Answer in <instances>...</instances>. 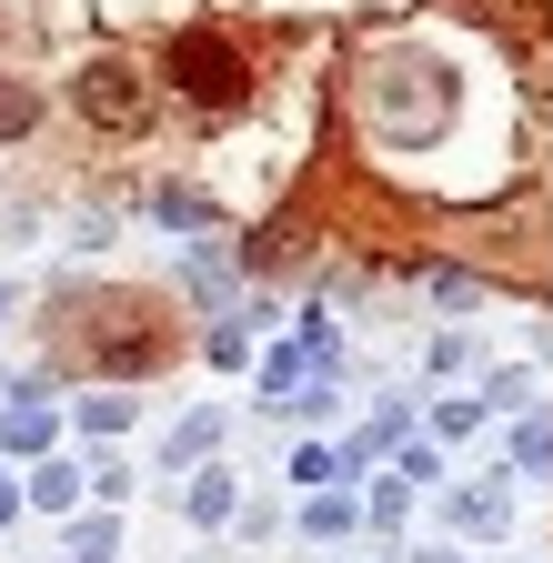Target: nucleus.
Returning <instances> with one entry per match:
<instances>
[{"mask_svg": "<svg viewBox=\"0 0 553 563\" xmlns=\"http://www.w3.org/2000/svg\"><path fill=\"white\" fill-rule=\"evenodd\" d=\"M162 91H181L191 111H232L252 91V60H242V41L222 21H181L162 41Z\"/></svg>", "mask_w": 553, "mask_h": 563, "instance_id": "1", "label": "nucleus"}, {"mask_svg": "<svg viewBox=\"0 0 553 563\" xmlns=\"http://www.w3.org/2000/svg\"><path fill=\"white\" fill-rule=\"evenodd\" d=\"M71 111H81L91 131H111V141H142V131H152V60H121V51L81 60V70H71Z\"/></svg>", "mask_w": 553, "mask_h": 563, "instance_id": "2", "label": "nucleus"}, {"mask_svg": "<svg viewBox=\"0 0 553 563\" xmlns=\"http://www.w3.org/2000/svg\"><path fill=\"white\" fill-rule=\"evenodd\" d=\"M443 523H453L463 543H494V533H513V463H504V473H473V483H453V493H443Z\"/></svg>", "mask_w": 553, "mask_h": 563, "instance_id": "3", "label": "nucleus"}, {"mask_svg": "<svg viewBox=\"0 0 553 563\" xmlns=\"http://www.w3.org/2000/svg\"><path fill=\"white\" fill-rule=\"evenodd\" d=\"M60 453V412H51V383L11 393V412H0V463H41Z\"/></svg>", "mask_w": 553, "mask_h": 563, "instance_id": "4", "label": "nucleus"}, {"mask_svg": "<svg viewBox=\"0 0 553 563\" xmlns=\"http://www.w3.org/2000/svg\"><path fill=\"white\" fill-rule=\"evenodd\" d=\"M21 493H31V514H51V523H71V514H81V504H91V473H81V463H71V453H41V463H31V483H21Z\"/></svg>", "mask_w": 553, "mask_h": 563, "instance_id": "5", "label": "nucleus"}, {"mask_svg": "<svg viewBox=\"0 0 553 563\" xmlns=\"http://www.w3.org/2000/svg\"><path fill=\"white\" fill-rule=\"evenodd\" d=\"M212 453H222V412H181L172 433L152 443V473H201Z\"/></svg>", "mask_w": 553, "mask_h": 563, "instance_id": "6", "label": "nucleus"}, {"mask_svg": "<svg viewBox=\"0 0 553 563\" xmlns=\"http://www.w3.org/2000/svg\"><path fill=\"white\" fill-rule=\"evenodd\" d=\"M181 514H191L201 533H222V523L242 514V473H232V463H201V473H191V493H181Z\"/></svg>", "mask_w": 553, "mask_h": 563, "instance_id": "7", "label": "nucleus"}, {"mask_svg": "<svg viewBox=\"0 0 553 563\" xmlns=\"http://www.w3.org/2000/svg\"><path fill=\"white\" fill-rule=\"evenodd\" d=\"M131 412H142V393H131V383H91V393L71 402V422H81L91 443H121V433H131Z\"/></svg>", "mask_w": 553, "mask_h": 563, "instance_id": "8", "label": "nucleus"}, {"mask_svg": "<svg viewBox=\"0 0 553 563\" xmlns=\"http://www.w3.org/2000/svg\"><path fill=\"white\" fill-rule=\"evenodd\" d=\"M302 533H312V543H342V533H363V483L302 493Z\"/></svg>", "mask_w": 553, "mask_h": 563, "instance_id": "9", "label": "nucleus"}, {"mask_svg": "<svg viewBox=\"0 0 553 563\" xmlns=\"http://www.w3.org/2000/svg\"><path fill=\"white\" fill-rule=\"evenodd\" d=\"M332 483H353L342 443H292V493H332Z\"/></svg>", "mask_w": 553, "mask_h": 563, "instance_id": "10", "label": "nucleus"}, {"mask_svg": "<svg viewBox=\"0 0 553 563\" xmlns=\"http://www.w3.org/2000/svg\"><path fill=\"white\" fill-rule=\"evenodd\" d=\"M392 483H402V493H433V483H443V443H433V433L392 443Z\"/></svg>", "mask_w": 553, "mask_h": 563, "instance_id": "11", "label": "nucleus"}, {"mask_svg": "<svg viewBox=\"0 0 553 563\" xmlns=\"http://www.w3.org/2000/svg\"><path fill=\"white\" fill-rule=\"evenodd\" d=\"M402 514H412V493L392 473H363V533H402Z\"/></svg>", "mask_w": 553, "mask_h": 563, "instance_id": "12", "label": "nucleus"}, {"mask_svg": "<svg viewBox=\"0 0 553 563\" xmlns=\"http://www.w3.org/2000/svg\"><path fill=\"white\" fill-rule=\"evenodd\" d=\"M111 543H121L111 504H81V514H71V563H111Z\"/></svg>", "mask_w": 553, "mask_h": 563, "instance_id": "13", "label": "nucleus"}, {"mask_svg": "<svg viewBox=\"0 0 553 563\" xmlns=\"http://www.w3.org/2000/svg\"><path fill=\"white\" fill-rule=\"evenodd\" d=\"M423 433H433V443H473V433H483V402H473V393H443V402L423 412Z\"/></svg>", "mask_w": 553, "mask_h": 563, "instance_id": "14", "label": "nucleus"}, {"mask_svg": "<svg viewBox=\"0 0 553 563\" xmlns=\"http://www.w3.org/2000/svg\"><path fill=\"white\" fill-rule=\"evenodd\" d=\"M252 373H262V393H272V402H292V393H302V373H312V352H302V342H283V352H262Z\"/></svg>", "mask_w": 553, "mask_h": 563, "instance_id": "15", "label": "nucleus"}, {"mask_svg": "<svg viewBox=\"0 0 553 563\" xmlns=\"http://www.w3.org/2000/svg\"><path fill=\"white\" fill-rule=\"evenodd\" d=\"M201 363L212 373H252L262 352H252V322H222V332H201Z\"/></svg>", "mask_w": 553, "mask_h": 563, "instance_id": "16", "label": "nucleus"}, {"mask_svg": "<svg viewBox=\"0 0 553 563\" xmlns=\"http://www.w3.org/2000/svg\"><path fill=\"white\" fill-rule=\"evenodd\" d=\"M523 393H533V373H523V363H504V373H483V383H473V402H483V422H504V412H513Z\"/></svg>", "mask_w": 553, "mask_h": 563, "instance_id": "17", "label": "nucleus"}, {"mask_svg": "<svg viewBox=\"0 0 553 563\" xmlns=\"http://www.w3.org/2000/svg\"><path fill=\"white\" fill-rule=\"evenodd\" d=\"M152 222H172V232H212L222 211L201 201V191H152Z\"/></svg>", "mask_w": 553, "mask_h": 563, "instance_id": "18", "label": "nucleus"}, {"mask_svg": "<svg viewBox=\"0 0 553 563\" xmlns=\"http://www.w3.org/2000/svg\"><path fill=\"white\" fill-rule=\"evenodd\" d=\"M513 473H553V412H533L513 433Z\"/></svg>", "mask_w": 553, "mask_h": 563, "instance_id": "19", "label": "nucleus"}, {"mask_svg": "<svg viewBox=\"0 0 553 563\" xmlns=\"http://www.w3.org/2000/svg\"><path fill=\"white\" fill-rule=\"evenodd\" d=\"M423 373H433V383L473 373V342H463V332H433V352H423Z\"/></svg>", "mask_w": 553, "mask_h": 563, "instance_id": "20", "label": "nucleus"}, {"mask_svg": "<svg viewBox=\"0 0 553 563\" xmlns=\"http://www.w3.org/2000/svg\"><path fill=\"white\" fill-rule=\"evenodd\" d=\"M31 121H41V101H31V91H21V81H0V141H21V131H31Z\"/></svg>", "mask_w": 553, "mask_h": 563, "instance_id": "21", "label": "nucleus"}, {"mask_svg": "<svg viewBox=\"0 0 553 563\" xmlns=\"http://www.w3.org/2000/svg\"><path fill=\"white\" fill-rule=\"evenodd\" d=\"M81 473H91V504H121V493H131V463H111V453H91Z\"/></svg>", "mask_w": 553, "mask_h": 563, "instance_id": "22", "label": "nucleus"}, {"mask_svg": "<svg viewBox=\"0 0 553 563\" xmlns=\"http://www.w3.org/2000/svg\"><path fill=\"white\" fill-rule=\"evenodd\" d=\"M21 514H31V493H21V473H0V533H11Z\"/></svg>", "mask_w": 553, "mask_h": 563, "instance_id": "23", "label": "nucleus"}, {"mask_svg": "<svg viewBox=\"0 0 553 563\" xmlns=\"http://www.w3.org/2000/svg\"><path fill=\"white\" fill-rule=\"evenodd\" d=\"M412 563H463V553H443V543H433V553H412Z\"/></svg>", "mask_w": 553, "mask_h": 563, "instance_id": "24", "label": "nucleus"}, {"mask_svg": "<svg viewBox=\"0 0 553 563\" xmlns=\"http://www.w3.org/2000/svg\"><path fill=\"white\" fill-rule=\"evenodd\" d=\"M0 312H11V282H0Z\"/></svg>", "mask_w": 553, "mask_h": 563, "instance_id": "25", "label": "nucleus"}]
</instances>
